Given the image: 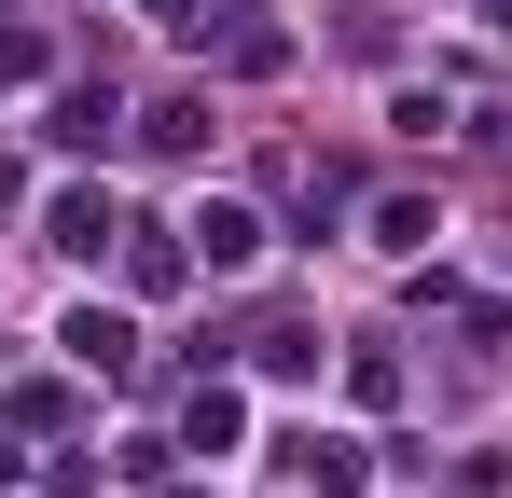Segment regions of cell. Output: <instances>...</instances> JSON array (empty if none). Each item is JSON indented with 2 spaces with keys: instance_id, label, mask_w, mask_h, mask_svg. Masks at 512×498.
<instances>
[{
  "instance_id": "cell-2",
  "label": "cell",
  "mask_w": 512,
  "mask_h": 498,
  "mask_svg": "<svg viewBox=\"0 0 512 498\" xmlns=\"http://www.w3.org/2000/svg\"><path fill=\"white\" fill-rule=\"evenodd\" d=\"M153 14H167V28H194V0H153Z\"/></svg>"
},
{
  "instance_id": "cell-1",
  "label": "cell",
  "mask_w": 512,
  "mask_h": 498,
  "mask_svg": "<svg viewBox=\"0 0 512 498\" xmlns=\"http://www.w3.org/2000/svg\"><path fill=\"white\" fill-rule=\"evenodd\" d=\"M250 249H263V222H250V208H194V263H208V277H236Z\"/></svg>"
}]
</instances>
